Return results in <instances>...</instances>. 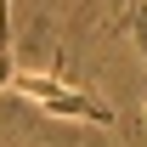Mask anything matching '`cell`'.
Masks as SVG:
<instances>
[{
	"label": "cell",
	"instance_id": "1",
	"mask_svg": "<svg viewBox=\"0 0 147 147\" xmlns=\"http://www.w3.org/2000/svg\"><path fill=\"white\" fill-rule=\"evenodd\" d=\"M11 91L28 96L34 108L57 113V119H85V125H113V108L102 102V96L79 91V85H68V79H57V74H11Z\"/></svg>",
	"mask_w": 147,
	"mask_h": 147
},
{
	"label": "cell",
	"instance_id": "2",
	"mask_svg": "<svg viewBox=\"0 0 147 147\" xmlns=\"http://www.w3.org/2000/svg\"><path fill=\"white\" fill-rule=\"evenodd\" d=\"M0 45H11V0H0Z\"/></svg>",
	"mask_w": 147,
	"mask_h": 147
}]
</instances>
